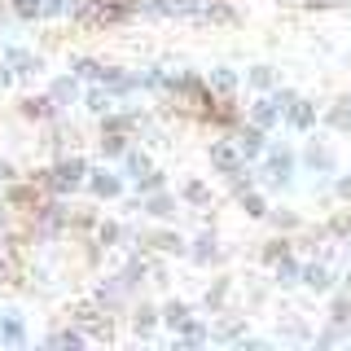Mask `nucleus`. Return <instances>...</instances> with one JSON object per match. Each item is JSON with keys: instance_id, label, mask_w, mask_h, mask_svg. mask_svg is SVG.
<instances>
[{"instance_id": "19", "label": "nucleus", "mask_w": 351, "mask_h": 351, "mask_svg": "<svg viewBox=\"0 0 351 351\" xmlns=\"http://www.w3.org/2000/svg\"><path fill=\"white\" fill-rule=\"evenodd\" d=\"M158 321H162V316H158V307H154V303H145V299L132 303V329H136L141 338H149L154 329H158Z\"/></svg>"}, {"instance_id": "39", "label": "nucleus", "mask_w": 351, "mask_h": 351, "mask_svg": "<svg viewBox=\"0 0 351 351\" xmlns=\"http://www.w3.org/2000/svg\"><path fill=\"white\" fill-rule=\"evenodd\" d=\"M329 321H338V325L351 329V290L347 294H334V303H329Z\"/></svg>"}, {"instance_id": "17", "label": "nucleus", "mask_w": 351, "mask_h": 351, "mask_svg": "<svg viewBox=\"0 0 351 351\" xmlns=\"http://www.w3.org/2000/svg\"><path fill=\"white\" fill-rule=\"evenodd\" d=\"M228 299H233V277H215L206 285V294H202V307L206 312H224Z\"/></svg>"}, {"instance_id": "46", "label": "nucleus", "mask_w": 351, "mask_h": 351, "mask_svg": "<svg viewBox=\"0 0 351 351\" xmlns=\"http://www.w3.org/2000/svg\"><path fill=\"white\" fill-rule=\"evenodd\" d=\"M334 193L343 197V202H351V176H338V180H334Z\"/></svg>"}, {"instance_id": "47", "label": "nucleus", "mask_w": 351, "mask_h": 351, "mask_svg": "<svg viewBox=\"0 0 351 351\" xmlns=\"http://www.w3.org/2000/svg\"><path fill=\"white\" fill-rule=\"evenodd\" d=\"M343 0H303V9H338Z\"/></svg>"}, {"instance_id": "40", "label": "nucleus", "mask_w": 351, "mask_h": 351, "mask_svg": "<svg viewBox=\"0 0 351 351\" xmlns=\"http://www.w3.org/2000/svg\"><path fill=\"white\" fill-rule=\"evenodd\" d=\"M136 184V193H154V189H167V171H158V167H149L141 180H132Z\"/></svg>"}, {"instance_id": "44", "label": "nucleus", "mask_w": 351, "mask_h": 351, "mask_svg": "<svg viewBox=\"0 0 351 351\" xmlns=\"http://www.w3.org/2000/svg\"><path fill=\"white\" fill-rule=\"evenodd\" d=\"M285 338H307V325L299 321V316H290V321H285V329H281Z\"/></svg>"}, {"instance_id": "36", "label": "nucleus", "mask_w": 351, "mask_h": 351, "mask_svg": "<svg viewBox=\"0 0 351 351\" xmlns=\"http://www.w3.org/2000/svg\"><path fill=\"white\" fill-rule=\"evenodd\" d=\"M237 202H241V211H246L250 219H263V215H268V211H272V206H268V197H263L259 189H250V193H241V197H237Z\"/></svg>"}, {"instance_id": "15", "label": "nucleus", "mask_w": 351, "mask_h": 351, "mask_svg": "<svg viewBox=\"0 0 351 351\" xmlns=\"http://www.w3.org/2000/svg\"><path fill=\"white\" fill-rule=\"evenodd\" d=\"M176 197H180L184 206H193V211H206V206H211V184L197 180V176H189V180L180 184V193H176Z\"/></svg>"}, {"instance_id": "28", "label": "nucleus", "mask_w": 351, "mask_h": 351, "mask_svg": "<svg viewBox=\"0 0 351 351\" xmlns=\"http://www.w3.org/2000/svg\"><path fill=\"white\" fill-rule=\"evenodd\" d=\"M119 162H123V180H141V176H145V171L154 167V162H149V154H145V149H132V145H128V154H123Z\"/></svg>"}, {"instance_id": "25", "label": "nucleus", "mask_w": 351, "mask_h": 351, "mask_svg": "<svg viewBox=\"0 0 351 351\" xmlns=\"http://www.w3.org/2000/svg\"><path fill=\"white\" fill-rule=\"evenodd\" d=\"M128 132H101V136H97V154H101V158L110 162V158H123L128 154Z\"/></svg>"}, {"instance_id": "11", "label": "nucleus", "mask_w": 351, "mask_h": 351, "mask_svg": "<svg viewBox=\"0 0 351 351\" xmlns=\"http://www.w3.org/2000/svg\"><path fill=\"white\" fill-rule=\"evenodd\" d=\"M49 97L58 101V110H62V114H66L71 106H80V101H84V93H80V75H71V71H66V75H58V80L49 84Z\"/></svg>"}, {"instance_id": "41", "label": "nucleus", "mask_w": 351, "mask_h": 351, "mask_svg": "<svg viewBox=\"0 0 351 351\" xmlns=\"http://www.w3.org/2000/svg\"><path fill=\"white\" fill-rule=\"evenodd\" d=\"M281 255H290V241H285V237H268V241H263V250H259L263 263H277Z\"/></svg>"}, {"instance_id": "10", "label": "nucleus", "mask_w": 351, "mask_h": 351, "mask_svg": "<svg viewBox=\"0 0 351 351\" xmlns=\"http://www.w3.org/2000/svg\"><path fill=\"white\" fill-rule=\"evenodd\" d=\"M189 259L197 263V268H211V263L224 259V250H219V237H215V228H206V233H197L189 241Z\"/></svg>"}, {"instance_id": "29", "label": "nucleus", "mask_w": 351, "mask_h": 351, "mask_svg": "<svg viewBox=\"0 0 351 351\" xmlns=\"http://www.w3.org/2000/svg\"><path fill=\"white\" fill-rule=\"evenodd\" d=\"M246 84L255 88V93H272V88H277V66H268V62L250 66V71H246Z\"/></svg>"}, {"instance_id": "3", "label": "nucleus", "mask_w": 351, "mask_h": 351, "mask_svg": "<svg viewBox=\"0 0 351 351\" xmlns=\"http://www.w3.org/2000/svg\"><path fill=\"white\" fill-rule=\"evenodd\" d=\"M128 180L123 171H110V167H93L88 171V193L97 197V202H114V197H123Z\"/></svg>"}, {"instance_id": "49", "label": "nucleus", "mask_w": 351, "mask_h": 351, "mask_svg": "<svg viewBox=\"0 0 351 351\" xmlns=\"http://www.w3.org/2000/svg\"><path fill=\"white\" fill-rule=\"evenodd\" d=\"M347 246H351V237H347Z\"/></svg>"}, {"instance_id": "12", "label": "nucleus", "mask_w": 351, "mask_h": 351, "mask_svg": "<svg viewBox=\"0 0 351 351\" xmlns=\"http://www.w3.org/2000/svg\"><path fill=\"white\" fill-rule=\"evenodd\" d=\"M303 167L316 171V176H334V171H338V158H334V149H329V145H321V141H307Z\"/></svg>"}, {"instance_id": "8", "label": "nucleus", "mask_w": 351, "mask_h": 351, "mask_svg": "<svg viewBox=\"0 0 351 351\" xmlns=\"http://www.w3.org/2000/svg\"><path fill=\"white\" fill-rule=\"evenodd\" d=\"M141 211H145L149 219H158V224H167V219H176V211H180V197H171L167 189L141 193Z\"/></svg>"}, {"instance_id": "6", "label": "nucleus", "mask_w": 351, "mask_h": 351, "mask_svg": "<svg viewBox=\"0 0 351 351\" xmlns=\"http://www.w3.org/2000/svg\"><path fill=\"white\" fill-rule=\"evenodd\" d=\"M141 250H158V255H189V241H184L180 233H176V228H154V233H145L136 241Z\"/></svg>"}, {"instance_id": "5", "label": "nucleus", "mask_w": 351, "mask_h": 351, "mask_svg": "<svg viewBox=\"0 0 351 351\" xmlns=\"http://www.w3.org/2000/svg\"><path fill=\"white\" fill-rule=\"evenodd\" d=\"M0 58L14 66L18 80H31V75H40V71H44V58H40L36 49H22V44H5V49H0Z\"/></svg>"}, {"instance_id": "42", "label": "nucleus", "mask_w": 351, "mask_h": 351, "mask_svg": "<svg viewBox=\"0 0 351 351\" xmlns=\"http://www.w3.org/2000/svg\"><path fill=\"white\" fill-rule=\"evenodd\" d=\"M268 97H272V106H277V110H281V119H285V114H290V106H294V101H299V93H294V88H272V93H268Z\"/></svg>"}, {"instance_id": "9", "label": "nucleus", "mask_w": 351, "mask_h": 351, "mask_svg": "<svg viewBox=\"0 0 351 351\" xmlns=\"http://www.w3.org/2000/svg\"><path fill=\"white\" fill-rule=\"evenodd\" d=\"M93 299H97V303H101V307H106V312H110V316H114V312H119V307H123V303H128V285H123V281H119V272H114V277H101V281H97V285H93Z\"/></svg>"}, {"instance_id": "14", "label": "nucleus", "mask_w": 351, "mask_h": 351, "mask_svg": "<svg viewBox=\"0 0 351 351\" xmlns=\"http://www.w3.org/2000/svg\"><path fill=\"white\" fill-rule=\"evenodd\" d=\"M241 162H246V158H241V154H237V145H233V141H211V167H215L219 176L237 171Z\"/></svg>"}, {"instance_id": "23", "label": "nucleus", "mask_w": 351, "mask_h": 351, "mask_svg": "<svg viewBox=\"0 0 351 351\" xmlns=\"http://www.w3.org/2000/svg\"><path fill=\"white\" fill-rule=\"evenodd\" d=\"M299 272H303V263L294 259V250H290V255H281L277 263H272V281H277L281 290H290V285H299Z\"/></svg>"}, {"instance_id": "2", "label": "nucleus", "mask_w": 351, "mask_h": 351, "mask_svg": "<svg viewBox=\"0 0 351 351\" xmlns=\"http://www.w3.org/2000/svg\"><path fill=\"white\" fill-rule=\"evenodd\" d=\"M259 176L272 184V189H290V184H294V149L268 145V149H263V171Z\"/></svg>"}, {"instance_id": "48", "label": "nucleus", "mask_w": 351, "mask_h": 351, "mask_svg": "<svg viewBox=\"0 0 351 351\" xmlns=\"http://www.w3.org/2000/svg\"><path fill=\"white\" fill-rule=\"evenodd\" d=\"M338 9H351V0H343V5H338Z\"/></svg>"}, {"instance_id": "38", "label": "nucleus", "mask_w": 351, "mask_h": 351, "mask_svg": "<svg viewBox=\"0 0 351 351\" xmlns=\"http://www.w3.org/2000/svg\"><path fill=\"white\" fill-rule=\"evenodd\" d=\"M268 219L277 224V233H294V228H303V215L290 211V206H277V211H268Z\"/></svg>"}, {"instance_id": "37", "label": "nucleus", "mask_w": 351, "mask_h": 351, "mask_svg": "<svg viewBox=\"0 0 351 351\" xmlns=\"http://www.w3.org/2000/svg\"><path fill=\"white\" fill-rule=\"evenodd\" d=\"M9 14L18 22H36V18H44V0H9Z\"/></svg>"}, {"instance_id": "7", "label": "nucleus", "mask_w": 351, "mask_h": 351, "mask_svg": "<svg viewBox=\"0 0 351 351\" xmlns=\"http://www.w3.org/2000/svg\"><path fill=\"white\" fill-rule=\"evenodd\" d=\"M62 110H58V101H53L49 93L44 97H18V119H27V123H53Z\"/></svg>"}, {"instance_id": "4", "label": "nucleus", "mask_w": 351, "mask_h": 351, "mask_svg": "<svg viewBox=\"0 0 351 351\" xmlns=\"http://www.w3.org/2000/svg\"><path fill=\"white\" fill-rule=\"evenodd\" d=\"M233 145H237V154L246 162H255V158H263V149H268V132L255 128V123H237L233 128Z\"/></svg>"}, {"instance_id": "1", "label": "nucleus", "mask_w": 351, "mask_h": 351, "mask_svg": "<svg viewBox=\"0 0 351 351\" xmlns=\"http://www.w3.org/2000/svg\"><path fill=\"white\" fill-rule=\"evenodd\" d=\"M88 171H93V162L84 158V154H62L53 167L44 171H31V180L40 184L44 193H58V197H71L80 184H88Z\"/></svg>"}, {"instance_id": "26", "label": "nucleus", "mask_w": 351, "mask_h": 351, "mask_svg": "<svg viewBox=\"0 0 351 351\" xmlns=\"http://www.w3.org/2000/svg\"><path fill=\"white\" fill-rule=\"evenodd\" d=\"M114 106H119V101L110 97V88H101V84H97V88H88V93H84V110H88V114H97V119H101V114H110Z\"/></svg>"}, {"instance_id": "20", "label": "nucleus", "mask_w": 351, "mask_h": 351, "mask_svg": "<svg viewBox=\"0 0 351 351\" xmlns=\"http://www.w3.org/2000/svg\"><path fill=\"white\" fill-rule=\"evenodd\" d=\"M285 119H290V128H294V132H312L321 114H316V101H307V97H299V101L290 106V114H285Z\"/></svg>"}, {"instance_id": "21", "label": "nucleus", "mask_w": 351, "mask_h": 351, "mask_svg": "<svg viewBox=\"0 0 351 351\" xmlns=\"http://www.w3.org/2000/svg\"><path fill=\"white\" fill-rule=\"evenodd\" d=\"M206 88H211L215 97H233V93H237V71H233V66H211Z\"/></svg>"}, {"instance_id": "13", "label": "nucleus", "mask_w": 351, "mask_h": 351, "mask_svg": "<svg viewBox=\"0 0 351 351\" xmlns=\"http://www.w3.org/2000/svg\"><path fill=\"white\" fill-rule=\"evenodd\" d=\"M299 285L303 290H312V294H329L334 290V272H329V263H303V272H299Z\"/></svg>"}, {"instance_id": "18", "label": "nucleus", "mask_w": 351, "mask_h": 351, "mask_svg": "<svg viewBox=\"0 0 351 351\" xmlns=\"http://www.w3.org/2000/svg\"><path fill=\"white\" fill-rule=\"evenodd\" d=\"M145 277H149V259H145V255H128V263L119 268V281L128 285V294L141 290V285H145Z\"/></svg>"}, {"instance_id": "45", "label": "nucleus", "mask_w": 351, "mask_h": 351, "mask_svg": "<svg viewBox=\"0 0 351 351\" xmlns=\"http://www.w3.org/2000/svg\"><path fill=\"white\" fill-rule=\"evenodd\" d=\"M18 180V167L9 158H0V189H5V184H14Z\"/></svg>"}, {"instance_id": "31", "label": "nucleus", "mask_w": 351, "mask_h": 351, "mask_svg": "<svg viewBox=\"0 0 351 351\" xmlns=\"http://www.w3.org/2000/svg\"><path fill=\"white\" fill-rule=\"evenodd\" d=\"M71 75H80V80H88V84H101L106 80V62H97V58H71Z\"/></svg>"}, {"instance_id": "27", "label": "nucleus", "mask_w": 351, "mask_h": 351, "mask_svg": "<svg viewBox=\"0 0 351 351\" xmlns=\"http://www.w3.org/2000/svg\"><path fill=\"white\" fill-rule=\"evenodd\" d=\"M211 338L215 343H237V338H246V316H224L219 325H211Z\"/></svg>"}, {"instance_id": "16", "label": "nucleus", "mask_w": 351, "mask_h": 351, "mask_svg": "<svg viewBox=\"0 0 351 351\" xmlns=\"http://www.w3.org/2000/svg\"><path fill=\"white\" fill-rule=\"evenodd\" d=\"M250 123H255V128H263V132H272V128L281 123V110L272 106V97H268V93L250 101Z\"/></svg>"}, {"instance_id": "22", "label": "nucleus", "mask_w": 351, "mask_h": 351, "mask_svg": "<svg viewBox=\"0 0 351 351\" xmlns=\"http://www.w3.org/2000/svg\"><path fill=\"white\" fill-rule=\"evenodd\" d=\"M93 241H97V246H106V250H114L119 241H128V228L119 224V219H97V228H93Z\"/></svg>"}, {"instance_id": "33", "label": "nucleus", "mask_w": 351, "mask_h": 351, "mask_svg": "<svg viewBox=\"0 0 351 351\" xmlns=\"http://www.w3.org/2000/svg\"><path fill=\"white\" fill-rule=\"evenodd\" d=\"M176 338H180V343H189V347H197V343H206V338H211V325H202L197 316H189V321L176 329Z\"/></svg>"}, {"instance_id": "43", "label": "nucleus", "mask_w": 351, "mask_h": 351, "mask_svg": "<svg viewBox=\"0 0 351 351\" xmlns=\"http://www.w3.org/2000/svg\"><path fill=\"white\" fill-rule=\"evenodd\" d=\"M44 18H71V0H44Z\"/></svg>"}, {"instance_id": "34", "label": "nucleus", "mask_w": 351, "mask_h": 351, "mask_svg": "<svg viewBox=\"0 0 351 351\" xmlns=\"http://www.w3.org/2000/svg\"><path fill=\"white\" fill-rule=\"evenodd\" d=\"M325 123L334 128V132H343V136H351V101L329 106V110H325Z\"/></svg>"}, {"instance_id": "35", "label": "nucleus", "mask_w": 351, "mask_h": 351, "mask_svg": "<svg viewBox=\"0 0 351 351\" xmlns=\"http://www.w3.org/2000/svg\"><path fill=\"white\" fill-rule=\"evenodd\" d=\"M255 180H259V176L250 171L246 162H241L237 171H228V189H233V197H241V193H250V189H255Z\"/></svg>"}, {"instance_id": "30", "label": "nucleus", "mask_w": 351, "mask_h": 351, "mask_svg": "<svg viewBox=\"0 0 351 351\" xmlns=\"http://www.w3.org/2000/svg\"><path fill=\"white\" fill-rule=\"evenodd\" d=\"M158 316H162V325L180 329V325H184V321H189V316H193V307L184 303V299H167V303L158 307Z\"/></svg>"}, {"instance_id": "32", "label": "nucleus", "mask_w": 351, "mask_h": 351, "mask_svg": "<svg viewBox=\"0 0 351 351\" xmlns=\"http://www.w3.org/2000/svg\"><path fill=\"white\" fill-rule=\"evenodd\" d=\"M88 343V334H84V329L80 325H62V329H53V334H49V347H84Z\"/></svg>"}, {"instance_id": "24", "label": "nucleus", "mask_w": 351, "mask_h": 351, "mask_svg": "<svg viewBox=\"0 0 351 351\" xmlns=\"http://www.w3.org/2000/svg\"><path fill=\"white\" fill-rule=\"evenodd\" d=\"M0 343H9V347H22V343H27V321H22L18 312H5V316H0Z\"/></svg>"}]
</instances>
